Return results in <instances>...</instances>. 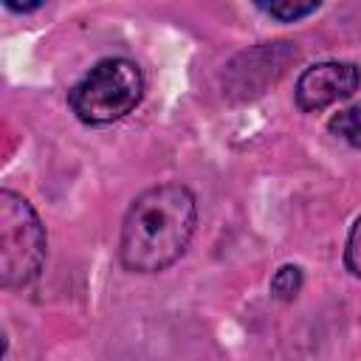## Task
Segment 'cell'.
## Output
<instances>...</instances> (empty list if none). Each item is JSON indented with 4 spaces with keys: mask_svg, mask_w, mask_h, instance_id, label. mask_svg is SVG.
I'll return each mask as SVG.
<instances>
[{
    "mask_svg": "<svg viewBox=\"0 0 361 361\" xmlns=\"http://www.w3.org/2000/svg\"><path fill=\"white\" fill-rule=\"evenodd\" d=\"M197 226V200L172 180L141 192L121 223L118 259L133 274H158L186 251Z\"/></svg>",
    "mask_w": 361,
    "mask_h": 361,
    "instance_id": "6da1fadb",
    "label": "cell"
},
{
    "mask_svg": "<svg viewBox=\"0 0 361 361\" xmlns=\"http://www.w3.org/2000/svg\"><path fill=\"white\" fill-rule=\"evenodd\" d=\"M144 96V76L133 59L107 56L96 62L68 93L71 110L90 127L113 124L133 113Z\"/></svg>",
    "mask_w": 361,
    "mask_h": 361,
    "instance_id": "7a4b0ae2",
    "label": "cell"
},
{
    "mask_svg": "<svg viewBox=\"0 0 361 361\" xmlns=\"http://www.w3.org/2000/svg\"><path fill=\"white\" fill-rule=\"evenodd\" d=\"M45 226L34 206L11 192H0V285L25 288L34 282L45 262Z\"/></svg>",
    "mask_w": 361,
    "mask_h": 361,
    "instance_id": "3957f363",
    "label": "cell"
},
{
    "mask_svg": "<svg viewBox=\"0 0 361 361\" xmlns=\"http://www.w3.org/2000/svg\"><path fill=\"white\" fill-rule=\"evenodd\" d=\"M361 85V71L353 62H319L302 71L296 82V104L305 113H319L350 99Z\"/></svg>",
    "mask_w": 361,
    "mask_h": 361,
    "instance_id": "277c9868",
    "label": "cell"
},
{
    "mask_svg": "<svg viewBox=\"0 0 361 361\" xmlns=\"http://www.w3.org/2000/svg\"><path fill=\"white\" fill-rule=\"evenodd\" d=\"M330 133L338 135L341 141H347L350 147L361 149V104H353L347 110H338L330 121H327Z\"/></svg>",
    "mask_w": 361,
    "mask_h": 361,
    "instance_id": "5b68a950",
    "label": "cell"
},
{
    "mask_svg": "<svg viewBox=\"0 0 361 361\" xmlns=\"http://www.w3.org/2000/svg\"><path fill=\"white\" fill-rule=\"evenodd\" d=\"M299 290H302V268L299 265H282L271 279V293L282 302H290V299H296Z\"/></svg>",
    "mask_w": 361,
    "mask_h": 361,
    "instance_id": "8992f818",
    "label": "cell"
},
{
    "mask_svg": "<svg viewBox=\"0 0 361 361\" xmlns=\"http://www.w3.org/2000/svg\"><path fill=\"white\" fill-rule=\"evenodd\" d=\"M265 14L282 20V23H293L299 17H307L319 8V0H307V3H296V0H285V3H257Z\"/></svg>",
    "mask_w": 361,
    "mask_h": 361,
    "instance_id": "52a82bcc",
    "label": "cell"
},
{
    "mask_svg": "<svg viewBox=\"0 0 361 361\" xmlns=\"http://www.w3.org/2000/svg\"><path fill=\"white\" fill-rule=\"evenodd\" d=\"M344 262H347V271L361 276V217L353 223L350 228V237H347V248H344Z\"/></svg>",
    "mask_w": 361,
    "mask_h": 361,
    "instance_id": "ba28073f",
    "label": "cell"
},
{
    "mask_svg": "<svg viewBox=\"0 0 361 361\" xmlns=\"http://www.w3.org/2000/svg\"><path fill=\"white\" fill-rule=\"evenodd\" d=\"M6 6H8L11 11H37L42 3H14V0H6Z\"/></svg>",
    "mask_w": 361,
    "mask_h": 361,
    "instance_id": "9c48e42d",
    "label": "cell"
}]
</instances>
